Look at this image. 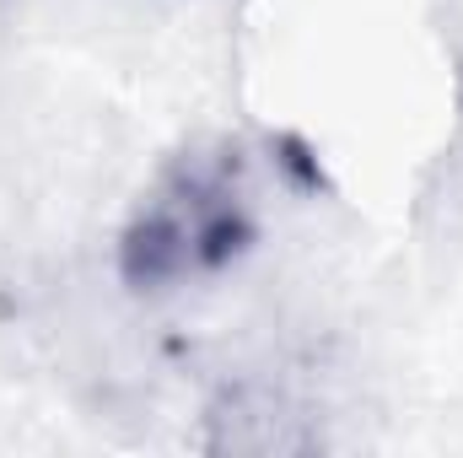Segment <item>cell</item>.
<instances>
[{"label":"cell","instance_id":"obj_1","mask_svg":"<svg viewBox=\"0 0 463 458\" xmlns=\"http://www.w3.org/2000/svg\"><path fill=\"white\" fill-rule=\"evenodd\" d=\"M264 237L253 173L242 146L200 140L178 151L114 237V275L124 291L162 302L237 275Z\"/></svg>","mask_w":463,"mask_h":458}]
</instances>
